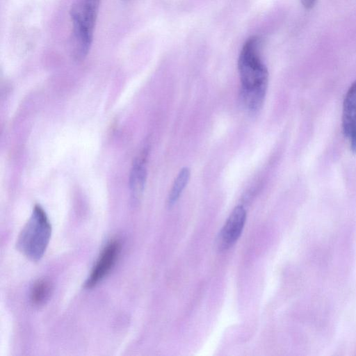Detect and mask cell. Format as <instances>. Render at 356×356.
<instances>
[{
  "label": "cell",
  "mask_w": 356,
  "mask_h": 356,
  "mask_svg": "<svg viewBox=\"0 0 356 356\" xmlns=\"http://www.w3.org/2000/svg\"><path fill=\"white\" fill-rule=\"evenodd\" d=\"M260 50L261 40L252 37L243 46L238 60L241 101L244 107L253 113L263 106L268 80V72Z\"/></svg>",
  "instance_id": "cell-1"
},
{
  "label": "cell",
  "mask_w": 356,
  "mask_h": 356,
  "mask_svg": "<svg viewBox=\"0 0 356 356\" xmlns=\"http://www.w3.org/2000/svg\"><path fill=\"white\" fill-rule=\"evenodd\" d=\"M51 225L40 205H35L31 217L20 232L16 248L31 261L40 260L50 241Z\"/></svg>",
  "instance_id": "cell-2"
},
{
  "label": "cell",
  "mask_w": 356,
  "mask_h": 356,
  "mask_svg": "<svg viewBox=\"0 0 356 356\" xmlns=\"http://www.w3.org/2000/svg\"><path fill=\"white\" fill-rule=\"evenodd\" d=\"M99 5V0H78L71 8L72 51L77 61L84 59L90 51Z\"/></svg>",
  "instance_id": "cell-3"
},
{
  "label": "cell",
  "mask_w": 356,
  "mask_h": 356,
  "mask_svg": "<svg viewBox=\"0 0 356 356\" xmlns=\"http://www.w3.org/2000/svg\"><path fill=\"white\" fill-rule=\"evenodd\" d=\"M121 244L118 240L110 241L102 250L84 287L91 289L101 282L114 266L120 252Z\"/></svg>",
  "instance_id": "cell-4"
},
{
  "label": "cell",
  "mask_w": 356,
  "mask_h": 356,
  "mask_svg": "<svg viewBox=\"0 0 356 356\" xmlns=\"http://www.w3.org/2000/svg\"><path fill=\"white\" fill-rule=\"evenodd\" d=\"M246 220V211L241 205L236 206L227 219L218 238L220 250L232 247L240 237Z\"/></svg>",
  "instance_id": "cell-5"
},
{
  "label": "cell",
  "mask_w": 356,
  "mask_h": 356,
  "mask_svg": "<svg viewBox=\"0 0 356 356\" xmlns=\"http://www.w3.org/2000/svg\"><path fill=\"white\" fill-rule=\"evenodd\" d=\"M342 130L349 140L351 151L356 154V81L350 86L343 99Z\"/></svg>",
  "instance_id": "cell-6"
},
{
  "label": "cell",
  "mask_w": 356,
  "mask_h": 356,
  "mask_svg": "<svg viewBox=\"0 0 356 356\" xmlns=\"http://www.w3.org/2000/svg\"><path fill=\"white\" fill-rule=\"evenodd\" d=\"M148 150L144 149L134 160L129 176V190L131 199L134 204L140 200L143 195L147 179V157Z\"/></svg>",
  "instance_id": "cell-7"
},
{
  "label": "cell",
  "mask_w": 356,
  "mask_h": 356,
  "mask_svg": "<svg viewBox=\"0 0 356 356\" xmlns=\"http://www.w3.org/2000/svg\"><path fill=\"white\" fill-rule=\"evenodd\" d=\"M190 175L191 170L188 167H184L180 170L168 195V204L170 207L176 203L179 198L189 181Z\"/></svg>",
  "instance_id": "cell-8"
},
{
  "label": "cell",
  "mask_w": 356,
  "mask_h": 356,
  "mask_svg": "<svg viewBox=\"0 0 356 356\" xmlns=\"http://www.w3.org/2000/svg\"><path fill=\"white\" fill-rule=\"evenodd\" d=\"M52 291V284L47 279H40L33 284L31 300L33 305L40 306L49 299Z\"/></svg>",
  "instance_id": "cell-9"
},
{
  "label": "cell",
  "mask_w": 356,
  "mask_h": 356,
  "mask_svg": "<svg viewBox=\"0 0 356 356\" xmlns=\"http://www.w3.org/2000/svg\"><path fill=\"white\" fill-rule=\"evenodd\" d=\"M301 1L306 8H310L314 5L316 0H301Z\"/></svg>",
  "instance_id": "cell-10"
}]
</instances>
